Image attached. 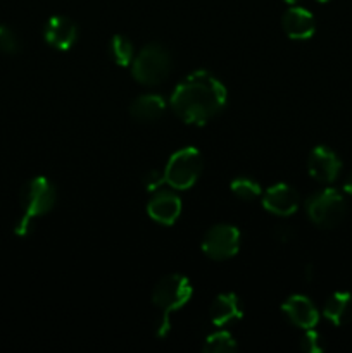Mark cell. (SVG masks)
<instances>
[{"instance_id": "obj_16", "label": "cell", "mask_w": 352, "mask_h": 353, "mask_svg": "<svg viewBox=\"0 0 352 353\" xmlns=\"http://www.w3.org/2000/svg\"><path fill=\"white\" fill-rule=\"evenodd\" d=\"M166 102L159 95H141L133 100L130 114L138 123H154L164 114Z\"/></svg>"}, {"instance_id": "obj_14", "label": "cell", "mask_w": 352, "mask_h": 353, "mask_svg": "<svg viewBox=\"0 0 352 353\" xmlns=\"http://www.w3.org/2000/svg\"><path fill=\"white\" fill-rule=\"evenodd\" d=\"M242 303L235 293H221L213 300L209 307L211 323L217 327L228 326L242 319Z\"/></svg>"}, {"instance_id": "obj_12", "label": "cell", "mask_w": 352, "mask_h": 353, "mask_svg": "<svg viewBox=\"0 0 352 353\" xmlns=\"http://www.w3.org/2000/svg\"><path fill=\"white\" fill-rule=\"evenodd\" d=\"M282 312L289 317L290 323L302 330H313L320 321V312L307 296L292 295L282 305Z\"/></svg>"}, {"instance_id": "obj_13", "label": "cell", "mask_w": 352, "mask_h": 353, "mask_svg": "<svg viewBox=\"0 0 352 353\" xmlns=\"http://www.w3.org/2000/svg\"><path fill=\"white\" fill-rule=\"evenodd\" d=\"M283 31L292 40H309L316 31L314 16L302 7H292L282 17Z\"/></svg>"}, {"instance_id": "obj_5", "label": "cell", "mask_w": 352, "mask_h": 353, "mask_svg": "<svg viewBox=\"0 0 352 353\" xmlns=\"http://www.w3.org/2000/svg\"><path fill=\"white\" fill-rule=\"evenodd\" d=\"M306 210L309 219L316 226L330 230L338 226L347 214V203L340 192L333 188L321 190L307 199Z\"/></svg>"}, {"instance_id": "obj_4", "label": "cell", "mask_w": 352, "mask_h": 353, "mask_svg": "<svg viewBox=\"0 0 352 353\" xmlns=\"http://www.w3.org/2000/svg\"><path fill=\"white\" fill-rule=\"evenodd\" d=\"M171 54L161 43H148L131 62V74L140 85H161L171 72Z\"/></svg>"}, {"instance_id": "obj_1", "label": "cell", "mask_w": 352, "mask_h": 353, "mask_svg": "<svg viewBox=\"0 0 352 353\" xmlns=\"http://www.w3.org/2000/svg\"><path fill=\"white\" fill-rule=\"evenodd\" d=\"M169 103L183 123L202 126L224 109L226 88L211 72L195 71L176 86Z\"/></svg>"}, {"instance_id": "obj_21", "label": "cell", "mask_w": 352, "mask_h": 353, "mask_svg": "<svg viewBox=\"0 0 352 353\" xmlns=\"http://www.w3.org/2000/svg\"><path fill=\"white\" fill-rule=\"evenodd\" d=\"M21 48L19 38L10 28L0 26V52L3 54H17Z\"/></svg>"}, {"instance_id": "obj_19", "label": "cell", "mask_w": 352, "mask_h": 353, "mask_svg": "<svg viewBox=\"0 0 352 353\" xmlns=\"http://www.w3.org/2000/svg\"><path fill=\"white\" fill-rule=\"evenodd\" d=\"M230 190H231V193L237 196V199L245 200V202L255 200L259 195H261V186H259V183H255L254 179H251V178L233 179L230 185Z\"/></svg>"}, {"instance_id": "obj_22", "label": "cell", "mask_w": 352, "mask_h": 353, "mask_svg": "<svg viewBox=\"0 0 352 353\" xmlns=\"http://www.w3.org/2000/svg\"><path fill=\"white\" fill-rule=\"evenodd\" d=\"M166 183L164 179V172L161 171H150L145 174L144 178V186L147 192H157L162 185Z\"/></svg>"}, {"instance_id": "obj_3", "label": "cell", "mask_w": 352, "mask_h": 353, "mask_svg": "<svg viewBox=\"0 0 352 353\" xmlns=\"http://www.w3.org/2000/svg\"><path fill=\"white\" fill-rule=\"evenodd\" d=\"M55 202H57V190H55L54 183L41 176L30 179L21 190L23 216H21L14 233L17 236H28L35 221L38 217L47 216L55 207Z\"/></svg>"}, {"instance_id": "obj_10", "label": "cell", "mask_w": 352, "mask_h": 353, "mask_svg": "<svg viewBox=\"0 0 352 353\" xmlns=\"http://www.w3.org/2000/svg\"><path fill=\"white\" fill-rule=\"evenodd\" d=\"M45 41L57 50H69L78 40V26L66 16H54L47 21L43 31Z\"/></svg>"}, {"instance_id": "obj_7", "label": "cell", "mask_w": 352, "mask_h": 353, "mask_svg": "<svg viewBox=\"0 0 352 353\" xmlns=\"http://www.w3.org/2000/svg\"><path fill=\"white\" fill-rule=\"evenodd\" d=\"M240 248V231L231 224H216L206 233L202 250L213 261H228Z\"/></svg>"}, {"instance_id": "obj_2", "label": "cell", "mask_w": 352, "mask_h": 353, "mask_svg": "<svg viewBox=\"0 0 352 353\" xmlns=\"http://www.w3.org/2000/svg\"><path fill=\"white\" fill-rule=\"evenodd\" d=\"M193 295L192 285L182 274H169L155 285L152 292V303L161 310L155 326V334L159 338L168 336L171 330V314L183 309Z\"/></svg>"}, {"instance_id": "obj_9", "label": "cell", "mask_w": 352, "mask_h": 353, "mask_svg": "<svg viewBox=\"0 0 352 353\" xmlns=\"http://www.w3.org/2000/svg\"><path fill=\"white\" fill-rule=\"evenodd\" d=\"M262 205L268 212L275 214V216H292L299 209V195L292 186L278 183V185L268 188V192L264 193Z\"/></svg>"}, {"instance_id": "obj_25", "label": "cell", "mask_w": 352, "mask_h": 353, "mask_svg": "<svg viewBox=\"0 0 352 353\" xmlns=\"http://www.w3.org/2000/svg\"><path fill=\"white\" fill-rule=\"evenodd\" d=\"M285 2H286V3H292V6H293V3L300 2V0H285Z\"/></svg>"}, {"instance_id": "obj_24", "label": "cell", "mask_w": 352, "mask_h": 353, "mask_svg": "<svg viewBox=\"0 0 352 353\" xmlns=\"http://www.w3.org/2000/svg\"><path fill=\"white\" fill-rule=\"evenodd\" d=\"M344 190L349 193V195H352V172H351V176H349V178L345 179Z\"/></svg>"}, {"instance_id": "obj_8", "label": "cell", "mask_w": 352, "mask_h": 353, "mask_svg": "<svg viewBox=\"0 0 352 353\" xmlns=\"http://www.w3.org/2000/svg\"><path fill=\"white\" fill-rule=\"evenodd\" d=\"M309 174L320 183H333L338 178L342 169V161L331 148L320 147L314 148L307 159Z\"/></svg>"}, {"instance_id": "obj_20", "label": "cell", "mask_w": 352, "mask_h": 353, "mask_svg": "<svg viewBox=\"0 0 352 353\" xmlns=\"http://www.w3.org/2000/svg\"><path fill=\"white\" fill-rule=\"evenodd\" d=\"M324 340L317 331L313 330H306V334L300 340V348H302L306 353H323L324 352Z\"/></svg>"}, {"instance_id": "obj_6", "label": "cell", "mask_w": 352, "mask_h": 353, "mask_svg": "<svg viewBox=\"0 0 352 353\" xmlns=\"http://www.w3.org/2000/svg\"><path fill=\"white\" fill-rule=\"evenodd\" d=\"M202 171V155L197 148L185 147L169 157L164 169L166 185L175 190H188Z\"/></svg>"}, {"instance_id": "obj_17", "label": "cell", "mask_w": 352, "mask_h": 353, "mask_svg": "<svg viewBox=\"0 0 352 353\" xmlns=\"http://www.w3.org/2000/svg\"><path fill=\"white\" fill-rule=\"evenodd\" d=\"M109 54L117 65H130L135 57L133 43L123 34H114L109 41Z\"/></svg>"}, {"instance_id": "obj_23", "label": "cell", "mask_w": 352, "mask_h": 353, "mask_svg": "<svg viewBox=\"0 0 352 353\" xmlns=\"http://www.w3.org/2000/svg\"><path fill=\"white\" fill-rule=\"evenodd\" d=\"M276 238H278L282 243H289L290 238H292V234H290L289 228H280V230L276 231Z\"/></svg>"}, {"instance_id": "obj_15", "label": "cell", "mask_w": 352, "mask_h": 353, "mask_svg": "<svg viewBox=\"0 0 352 353\" xmlns=\"http://www.w3.org/2000/svg\"><path fill=\"white\" fill-rule=\"evenodd\" d=\"M323 316L335 326H345L352 321V295L347 292H337L326 300Z\"/></svg>"}, {"instance_id": "obj_11", "label": "cell", "mask_w": 352, "mask_h": 353, "mask_svg": "<svg viewBox=\"0 0 352 353\" xmlns=\"http://www.w3.org/2000/svg\"><path fill=\"white\" fill-rule=\"evenodd\" d=\"M147 212L150 216V219L155 221V223L171 226L178 219L179 214H182V200H179V196L176 193L161 190L148 202Z\"/></svg>"}, {"instance_id": "obj_18", "label": "cell", "mask_w": 352, "mask_h": 353, "mask_svg": "<svg viewBox=\"0 0 352 353\" xmlns=\"http://www.w3.org/2000/svg\"><path fill=\"white\" fill-rule=\"evenodd\" d=\"M238 350V345L235 338L226 331H217V333L207 336L204 343V353H235Z\"/></svg>"}, {"instance_id": "obj_26", "label": "cell", "mask_w": 352, "mask_h": 353, "mask_svg": "<svg viewBox=\"0 0 352 353\" xmlns=\"http://www.w3.org/2000/svg\"><path fill=\"white\" fill-rule=\"evenodd\" d=\"M317 2H321V3H324V2H330V0H317Z\"/></svg>"}]
</instances>
